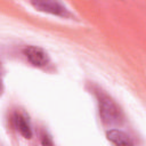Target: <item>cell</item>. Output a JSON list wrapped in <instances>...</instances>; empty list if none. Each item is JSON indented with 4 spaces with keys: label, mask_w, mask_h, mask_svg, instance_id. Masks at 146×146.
Instances as JSON below:
<instances>
[{
    "label": "cell",
    "mask_w": 146,
    "mask_h": 146,
    "mask_svg": "<svg viewBox=\"0 0 146 146\" xmlns=\"http://www.w3.org/2000/svg\"><path fill=\"white\" fill-rule=\"evenodd\" d=\"M2 92H3V68L0 63V95H2Z\"/></svg>",
    "instance_id": "obj_7"
},
{
    "label": "cell",
    "mask_w": 146,
    "mask_h": 146,
    "mask_svg": "<svg viewBox=\"0 0 146 146\" xmlns=\"http://www.w3.org/2000/svg\"><path fill=\"white\" fill-rule=\"evenodd\" d=\"M24 55L27 58V60L36 67L46 66L49 63V56L48 54L40 47L35 46H29L24 49Z\"/></svg>",
    "instance_id": "obj_3"
},
{
    "label": "cell",
    "mask_w": 146,
    "mask_h": 146,
    "mask_svg": "<svg viewBox=\"0 0 146 146\" xmlns=\"http://www.w3.org/2000/svg\"><path fill=\"white\" fill-rule=\"evenodd\" d=\"M31 5L39 11L48 13L51 15L60 16V17H70L71 14L67 9L58 1H32Z\"/></svg>",
    "instance_id": "obj_2"
},
{
    "label": "cell",
    "mask_w": 146,
    "mask_h": 146,
    "mask_svg": "<svg viewBox=\"0 0 146 146\" xmlns=\"http://www.w3.org/2000/svg\"><path fill=\"white\" fill-rule=\"evenodd\" d=\"M98 106L102 121L107 125H119L123 121V115L117 104L106 94L98 92Z\"/></svg>",
    "instance_id": "obj_1"
},
{
    "label": "cell",
    "mask_w": 146,
    "mask_h": 146,
    "mask_svg": "<svg viewBox=\"0 0 146 146\" xmlns=\"http://www.w3.org/2000/svg\"><path fill=\"white\" fill-rule=\"evenodd\" d=\"M106 137L110 141H112L115 146H133L129 136L119 129H111L107 131Z\"/></svg>",
    "instance_id": "obj_4"
},
{
    "label": "cell",
    "mask_w": 146,
    "mask_h": 146,
    "mask_svg": "<svg viewBox=\"0 0 146 146\" xmlns=\"http://www.w3.org/2000/svg\"><path fill=\"white\" fill-rule=\"evenodd\" d=\"M41 145L42 146H54L51 137L47 133H42L41 135Z\"/></svg>",
    "instance_id": "obj_6"
},
{
    "label": "cell",
    "mask_w": 146,
    "mask_h": 146,
    "mask_svg": "<svg viewBox=\"0 0 146 146\" xmlns=\"http://www.w3.org/2000/svg\"><path fill=\"white\" fill-rule=\"evenodd\" d=\"M15 124H16V128L17 130L19 131V133L26 138V139H31L32 138V130H31V127H30V123L29 121L26 120V117L22 114H18L16 113L15 114Z\"/></svg>",
    "instance_id": "obj_5"
}]
</instances>
